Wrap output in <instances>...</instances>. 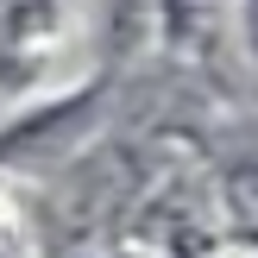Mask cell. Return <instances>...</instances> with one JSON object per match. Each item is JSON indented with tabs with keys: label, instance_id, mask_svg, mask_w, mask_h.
Returning <instances> with one entry per match:
<instances>
[{
	"label": "cell",
	"instance_id": "cell-1",
	"mask_svg": "<svg viewBox=\"0 0 258 258\" xmlns=\"http://www.w3.org/2000/svg\"><path fill=\"white\" fill-rule=\"evenodd\" d=\"M50 38V0H0V82L25 76Z\"/></svg>",
	"mask_w": 258,
	"mask_h": 258
},
{
	"label": "cell",
	"instance_id": "cell-2",
	"mask_svg": "<svg viewBox=\"0 0 258 258\" xmlns=\"http://www.w3.org/2000/svg\"><path fill=\"white\" fill-rule=\"evenodd\" d=\"M221 208H227V221H233V233L258 246V158L227 164V176H221Z\"/></svg>",
	"mask_w": 258,
	"mask_h": 258
},
{
	"label": "cell",
	"instance_id": "cell-3",
	"mask_svg": "<svg viewBox=\"0 0 258 258\" xmlns=\"http://www.w3.org/2000/svg\"><path fill=\"white\" fill-rule=\"evenodd\" d=\"M164 25H170L176 44H196L214 25V0H164Z\"/></svg>",
	"mask_w": 258,
	"mask_h": 258
},
{
	"label": "cell",
	"instance_id": "cell-4",
	"mask_svg": "<svg viewBox=\"0 0 258 258\" xmlns=\"http://www.w3.org/2000/svg\"><path fill=\"white\" fill-rule=\"evenodd\" d=\"M239 13H246V44H252V57H258V0H239Z\"/></svg>",
	"mask_w": 258,
	"mask_h": 258
}]
</instances>
